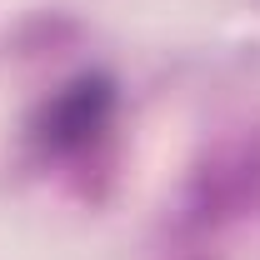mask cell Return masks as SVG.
<instances>
[{
    "instance_id": "obj_1",
    "label": "cell",
    "mask_w": 260,
    "mask_h": 260,
    "mask_svg": "<svg viewBox=\"0 0 260 260\" xmlns=\"http://www.w3.org/2000/svg\"><path fill=\"white\" fill-rule=\"evenodd\" d=\"M110 115V85L105 80H75L70 90L50 100L45 110V140L55 150H70V145H85Z\"/></svg>"
}]
</instances>
